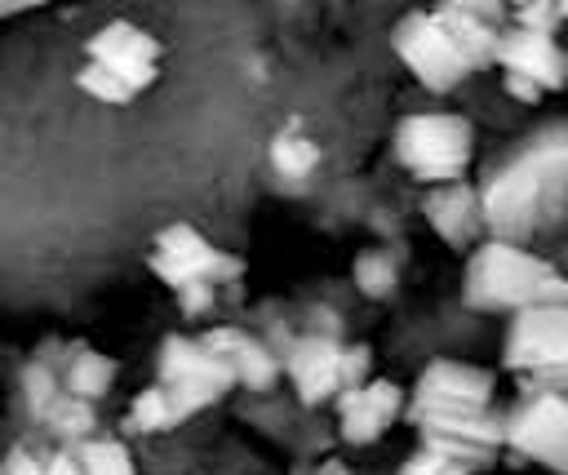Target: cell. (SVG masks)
Listing matches in <instances>:
<instances>
[{
	"instance_id": "cell-1",
	"label": "cell",
	"mask_w": 568,
	"mask_h": 475,
	"mask_svg": "<svg viewBox=\"0 0 568 475\" xmlns=\"http://www.w3.org/2000/svg\"><path fill=\"white\" fill-rule=\"evenodd\" d=\"M462 302L479 315H519L528 306L568 302V275L532 253L528 244H515L506 235H488L466 253L462 271Z\"/></svg>"
},
{
	"instance_id": "cell-2",
	"label": "cell",
	"mask_w": 568,
	"mask_h": 475,
	"mask_svg": "<svg viewBox=\"0 0 568 475\" xmlns=\"http://www.w3.org/2000/svg\"><path fill=\"white\" fill-rule=\"evenodd\" d=\"M559 13L555 4H519L515 22L501 27L493 67L501 71V84L515 102L537 107L546 93H559L568 84V49L559 44Z\"/></svg>"
},
{
	"instance_id": "cell-3",
	"label": "cell",
	"mask_w": 568,
	"mask_h": 475,
	"mask_svg": "<svg viewBox=\"0 0 568 475\" xmlns=\"http://www.w3.org/2000/svg\"><path fill=\"white\" fill-rule=\"evenodd\" d=\"M160 58L164 44L142 31L129 18H111L106 27H98L84 44V67L75 71V84L106 107H129L138 93H146L160 75Z\"/></svg>"
},
{
	"instance_id": "cell-4",
	"label": "cell",
	"mask_w": 568,
	"mask_h": 475,
	"mask_svg": "<svg viewBox=\"0 0 568 475\" xmlns=\"http://www.w3.org/2000/svg\"><path fill=\"white\" fill-rule=\"evenodd\" d=\"M390 151L413 182L426 186L466 182L475 155V124L462 111H413L395 124Z\"/></svg>"
},
{
	"instance_id": "cell-5",
	"label": "cell",
	"mask_w": 568,
	"mask_h": 475,
	"mask_svg": "<svg viewBox=\"0 0 568 475\" xmlns=\"http://www.w3.org/2000/svg\"><path fill=\"white\" fill-rule=\"evenodd\" d=\"M280 360H284V377L293 382V391L306 408L328 404L342 391L364 386L373 377V351L364 342H346L342 333L302 329L284 342Z\"/></svg>"
},
{
	"instance_id": "cell-6",
	"label": "cell",
	"mask_w": 568,
	"mask_h": 475,
	"mask_svg": "<svg viewBox=\"0 0 568 475\" xmlns=\"http://www.w3.org/2000/svg\"><path fill=\"white\" fill-rule=\"evenodd\" d=\"M501 368L519 373V386L568 391V302L510 315L501 337Z\"/></svg>"
},
{
	"instance_id": "cell-7",
	"label": "cell",
	"mask_w": 568,
	"mask_h": 475,
	"mask_svg": "<svg viewBox=\"0 0 568 475\" xmlns=\"http://www.w3.org/2000/svg\"><path fill=\"white\" fill-rule=\"evenodd\" d=\"M155 386L169 395L173 417L182 426L200 408L217 404L235 386V373H231V364L217 351L204 346V337L164 333L160 337V351H155Z\"/></svg>"
},
{
	"instance_id": "cell-8",
	"label": "cell",
	"mask_w": 568,
	"mask_h": 475,
	"mask_svg": "<svg viewBox=\"0 0 568 475\" xmlns=\"http://www.w3.org/2000/svg\"><path fill=\"white\" fill-rule=\"evenodd\" d=\"M151 271L160 284H169L178 297L182 293H200V289H217L244 275V257L217 249L200 226L191 222H169L155 231L151 253H146Z\"/></svg>"
},
{
	"instance_id": "cell-9",
	"label": "cell",
	"mask_w": 568,
	"mask_h": 475,
	"mask_svg": "<svg viewBox=\"0 0 568 475\" xmlns=\"http://www.w3.org/2000/svg\"><path fill=\"white\" fill-rule=\"evenodd\" d=\"M390 49L395 58L413 71L417 84H426L430 93H448L457 89L466 75H475L470 58L462 53L457 36L448 31V22L439 18V9H413L390 27Z\"/></svg>"
},
{
	"instance_id": "cell-10",
	"label": "cell",
	"mask_w": 568,
	"mask_h": 475,
	"mask_svg": "<svg viewBox=\"0 0 568 475\" xmlns=\"http://www.w3.org/2000/svg\"><path fill=\"white\" fill-rule=\"evenodd\" d=\"M501 417L510 453L555 475H568V391L519 386V400Z\"/></svg>"
},
{
	"instance_id": "cell-11",
	"label": "cell",
	"mask_w": 568,
	"mask_h": 475,
	"mask_svg": "<svg viewBox=\"0 0 568 475\" xmlns=\"http://www.w3.org/2000/svg\"><path fill=\"white\" fill-rule=\"evenodd\" d=\"M493 395H497V377L470 360H430L413 391H408V408H404V422L413 417H426V413H470V408H493Z\"/></svg>"
},
{
	"instance_id": "cell-12",
	"label": "cell",
	"mask_w": 568,
	"mask_h": 475,
	"mask_svg": "<svg viewBox=\"0 0 568 475\" xmlns=\"http://www.w3.org/2000/svg\"><path fill=\"white\" fill-rule=\"evenodd\" d=\"M333 404H337V435L346 444H373L404 417L408 391L390 377H368L364 386L342 391Z\"/></svg>"
},
{
	"instance_id": "cell-13",
	"label": "cell",
	"mask_w": 568,
	"mask_h": 475,
	"mask_svg": "<svg viewBox=\"0 0 568 475\" xmlns=\"http://www.w3.org/2000/svg\"><path fill=\"white\" fill-rule=\"evenodd\" d=\"M422 213L448 249H475L484 240V226H488V209L479 204V191L470 182L430 186L422 200Z\"/></svg>"
},
{
	"instance_id": "cell-14",
	"label": "cell",
	"mask_w": 568,
	"mask_h": 475,
	"mask_svg": "<svg viewBox=\"0 0 568 475\" xmlns=\"http://www.w3.org/2000/svg\"><path fill=\"white\" fill-rule=\"evenodd\" d=\"M200 337H204L209 351H217V355L231 364L235 386H244V391H271V386L280 382V373H284L280 351H275L266 337L248 333V329L217 324V329H209V333H200Z\"/></svg>"
},
{
	"instance_id": "cell-15",
	"label": "cell",
	"mask_w": 568,
	"mask_h": 475,
	"mask_svg": "<svg viewBox=\"0 0 568 475\" xmlns=\"http://www.w3.org/2000/svg\"><path fill=\"white\" fill-rule=\"evenodd\" d=\"M115 382V360L93 351L89 342H71L62 346V391L75 395V400H89L98 404Z\"/></svg>"
},
{
	"instance_id": "cell-16",
	"label": "cell",
	"mask_w": 568,
	"mask_h": 475,
	"mask_svg": "<svg viewBox=\"0 0 568 475\" xmlns=\"http://www.w3.org/2000/svg\"><path fill=\"white\" fill-rule=\"evenodd\" d=\"M266 160H271L275 178H284V182H306V178L320 169V146H315V138L302 133L297 124H284V129L271 138Z\"/></svg>"
},
{
	"instance_id": "cell-17",
	"label": "cell",
	"mask_w": 568,
	"mask_h": 475,
	"mask_svg": "<svg viewBox=\"0 0 568 475\" xmlns=\"http://www.w3.org/2000/svg\"><path fill=\"white\" fill-rule=\"evenodd\" d=\"M40 426L58 439V448H80L84 439L98 435V413H93L89 400H75V395L62 391V395L53 400V408L40 417Z\"/></svg>"
},
{
	"instance_id": "cell-18",
	"label": "cell",
	"mask_w": 568,
	"mask_h": 475,
	"mask_svg": "<svg viewBox=\"0 0 568 475\" xmlns=\"http://www.w3.org/2000/svg\"><path fill=\"white\" fill-rule=\"evenodd\" d=\"M0 475H80L75 448H27L13 444L0 462Z\"/></svg>"
},
{
	"instance_id": "cell-19",
	"label": "cell",
	"mask_w": 568,
	"mask_h": 475,
	"mask_svg": "<svg viewBox=\"0 0 568 475\" xmlns=\"http://www.w3.org/2000/svg\"><path fill=\"white\" fill-rule=\"evenodd\" d=\"M75 457H80V475H138L129 444L115 439V435H93V439H84V444L75 448Z\"/></svg>"
},
{
	"instance_id": "cell-20",
	"label": "cell",
	"mask_w": 568,
	"mask_h": 475,
	"mask_svg": "<svg viewBox=\"0 0 568 475\" xmlns=\"http://www.w3.org/2000/svg\"><path fill=\"white\" fill-rule=\"evenodd\" d=\"M173 426H178L173 404H169V395H164L155 382L133 395V404H129V413H124V431H129V435H160V431H173Z\"/></svg>"
},
{
	"instance_id": "cell-21",
	"label": "cell",
	"mask_w": 568,
	"mask_h": 475,
	"mask_svg": "<svg viewBox=\"0 0 568 475\" xmlns=\"http://www.w3.org/2000/svg\"><path fill=\"white\" fill-rule=\"evenodd\" d=\"M351 275H355V289H359L364 297H390L395 284H399V262H395L386 249H364V253L355 257Z\"/></svg>"
},
{
	"instance_id": "cell-22",
	"label": "cell",
	"mask_w": 568,
	"mask_h": 475,
	"mask_svg": "<svg viewBox=\"0 0 568 475\" xmlns=\"http://www.w3.org/2000/svg\"><path fill=\"white\" fill-rule=\"evenodd\" d=\"M395 475H475V471H466V466H457V462H448L444 453H430V448H413L404 462H399V471Z\"/></svg>"
},
{
	"instance_id": "cell-23",
	"label": "cell",
	"mask_w": 568,
	"mask_h": 475,
	"mask_svg": "<svg viewBox=\"0 0 568 475\" xmlns=\"http://www.w3.org/2000/svg\"><path fill=\"white\" fill-rule=\"evenodd\" d=\"M27 4H0V18H9V13H22Z\"/></svg>"
}]
</instances>
